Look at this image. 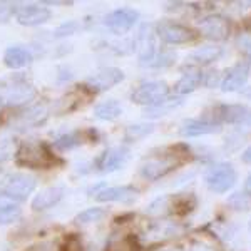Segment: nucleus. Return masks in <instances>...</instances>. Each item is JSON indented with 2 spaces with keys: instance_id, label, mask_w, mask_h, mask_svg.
<instances>
[{
  "instance_id": "1",
  "label": "nucleus",
  "mask_w": 251,
  "mask_h": 251,
  "mask_svg": "<svg viewBox=\"0 0 251 251\" xmlns=\"http://www.w3.org/2000/svg\"><path fill=\"white\" fill-rule=\"evenodd\" d=\"M183 146H171V148H163L157 151L149 152L148 156L143 159V163L139 166V174L148 181H157L161 177L168 176L169 173H173L177 166L184 163V157L189 154L188 149L179 151Z\"/></svg>"
},
{
  "instance_id": "2",
  "label": "nucleus",
  "mask_w": 251,
  "mask_h": 251,
  "mask_svg": "<svg viewBox=\"0 0 251 251\" xmlns=\"http://www.w3.org/2000/svg\"><path fill=\"white\" fill-rule=\"evenodd\" d=\"M15 163L29 169H50L62 164V161L52 152L46 143L32 139L20 143L19 149L15 151Z\"/></svg>"
},
{
  "instance_id": "3",
  "label": "nucleus",
  "mask_w": 251,
  "mask_h": 251,
  "mask_svg": "<svg viewBox=\"0 0 251 251\" xmlns=\"http://www.w3.org/2000/svg\"><path fill=\"white\" fill-rule=\"evenodd\" d=\"M35 96L37 89L22 74H14L0 82V107H20Z\"/></svg>"
},
{
  "instance_id": "4",
  "label": "nucleus",
  "mask_w": 251,
  "mask_h": 251,
  "mask_svg": "<svg viewBox=\"0 0 251 251\" xmlns=\"http://www.w3.org/2000/svg\"><path fill=\"white\" fill-rule=\"evenodd\" d=\"M37 188V179L27 173H10L0 181V196L5 200L25 201Z\"/></svg>"
},
{
  "instance_id": "5",
  "label": "nucleus",
  "mask_w": 251,
  "mask_h": 251,
  "mask_svg": "<svg viewBox=\"0 0 251 251\" xmlns=\"http://www.w3.org/2000/svg\"><path fill=\"white\" fill-rule=\"evenodd\" d=\"M204 184L214 194H225L236 184L238 173L231 163H216L206 169Z\"/></svg>"
},
{
  "instance_id": "6",
  "label": "nucleus",
  "mask_w": 251,
  "mask_h": 251,
  "mask_svg": "<svg viewBox=\"0 0 251 251\" xmlns=\"http://www.w3.org/2000/svg\"><path fill=\"white\" fill-rule=\"evenodd\" d=\"M203 119L216 124L251 126V107L246 104H218L211 109V114Z\"/></svg>"
},
{
  "instance_id": "7",
  "label": "nucleus",
  "mask_w": 251,
  "mask_h": 251,
  "mask_svg": "<svg viewBox=\"0 0 251 251\" xmlns=\"http://www.w3.org/2000/svg\"><path fill=\"white\" fill-rule=\"evenodd\" d=\"M156 25L154 24H144L143 27L137 32L134 39V47L139 57L141 66H151L152 60L157 55V44H156Z\"/></svg>"
},
{
  "instance_id": "8",
  "label": "nucleus",
  "mask_w": 251,
  "mask_h": 251,
  "mask_svg": "<svg viewBox=\"0 0 251 251\" xmlns=\"http://www.w3.org/2000/svg\"><path fill=\"white\" fill-rule=\"evenodd\" d=\"M169 97V86L164 80H149V82L141 84L139 87L134 89L131 94V100L134 104L144 107H151L159 104Z\"/></svg>"
},
{
  "instance_id": "9",
  "label": "nucleus",
  "mask_w": 251,
  "mask_h": 251,
  "mask_svg": "<svg viewBox=\"0 0 251 251\" xmlns=\"http://www.w3.org/2000/svg\"><path fill=\"white\" fill-rule=\"evenodd\" d=\"M156 35L161 39V42L169 44V46H181V44H188L198 39V32L193 30L191 27L177 22H169V20L157 24Z\"/></svg>"
},
{
  "instance_id": "10",
  "label": "nucleus",
  "mask_w": 251,
  "mask_h": 251,
  "mask_svg": "<svg viewBox=\"0 0 251 251\" xmlns=\"http://www.w3.org/2000/svg\"><path fill=\"white\" fill-rule=\"evenodd\" d=\"M126 79L124 72L117 67H104L100 71H97L96 74H92L91 77L84 82V86L92 96L99 94V92H106L109 89H112L117 84H121Z\"/></svg>"
},
{
  "instance_id": "11",
  "label": "nucleus",
  "mask_w": 251,
  "mask_h": 251,
  "mask_svg": "<svg viewBox=\"0 0 251 251\" xmlns=\"http://www.w3.org/2000/svg\"><path fill=\"white\" fill-rule=\"evenodd\" d=\"M139 20V12L131 7H123V9H116L104 17V25L107 27L112 34L124 35L137 24Z\"/></svg>"
},
{
  "instance_id": "12",
  "label": "nucleus",
  "mask_w": 251,
  "mask_h": 251,
  "mask_svg": "<svg viewBox=\"0 0 251 251\" xmlns=\"http://www.w3.org/2000/svg\"><path fill=\"white\" fill-rule=\"evenodd\" d=\"M131 159V151L126 146H116V148H109L96 159V171L107 174L114 173L117 169H123L127 161Z\"/></svg>"
},
{
  "instance_id": "13",
  "label": "nucleus",
  "mask_w": 251,
  "mask_h": 251,
  "mask_svg": "<svg viewBox=\"0 0 251 251\" xmlns=\"http://www.w3.org/2000/svg\"><path fill=\"white\" fill-rule=\"evenodd\" d=\"M200 34L213 42H223L229 37V22L226 17L218 14L206 15L200 20Z\"/></svg>"
},
{
  "instance_id": "14",
  "label": "nucleus",
  "mask_w": 251,
  "mask_h": 251,
  "mask_svg": "<svg viewBox=\"0 0 251 251\" xmlns=\"http://www.w3.org/2000/svg\"><path fill=\"white\" fill-rule=\"evenodd\" d=\"M96 200L100 203H123L132 204L139 198V191L132 186H111V188H100L94 193Z\"/></svg>"
},
{
  "instance_id": "15",
  "label": "nucleus",
  "mask_w": 251,
  "mask_h": 251,
  "mask_svg": "<svg viewBox=\"0 0 251 251\" xmlns=\"http://www.w3.org/2000/svg\"><path fill=\"white\" fill-rule=\"evenodd\" d=\"M250 75V60L234 64L225 72L221 79V92H238L246 86V80Z\"/></svg>"
},
{
  "instance_id": "16",
  "label": "nucleus",
  "mask_w": 251,
  "mask_h": 251,
  "mask_svg": "<svg viewBox=\"0 0 251 251\" xmlns=\"http://www.w3.org/2000/svg\"><path fill=\"white\" fill-rule=\"evenodd\" d=\"M50 10L47 7H42L39 3H24L15 7V19L20 25L35 27L40 24H46L50 19Z\"/></svg>"
},
{
  "instance_id": "17",
  "label": "nucleus",
  "mask_w": 251,
  "mask_h": 251,
  "mask_svg": "<svg viewBox=\"0 0 251 251\" xmlns=\"http://www.w3.org/2000/svg\"><path fill=\"white\" fill-rule=\"evenodd\" d=\"M203 75H204V72L201 71L200 67L184 66L183 75L174 84V94L177 97H184L186 94H191V92H194L203 84Z\"/></svg>"
},
{
  "instance_id": "18",
  "label": "nucleus",
  "mask_w": 251,
  "mask_h": 251,
  "mask_svg": "<svg viewBox=\"0 0 251 251\" xmlns=\"http://www.w3.org/2000/svg\"><path fill=\"white\" fill-rule=\"evenodd\" d=\"M221 124L211 123L206 119H186L179 127V134L183 137H198L221 132Z\"/></svg>"
},
{
  "instance_id": "19",
  "label": "nucleus",
  "mask_w": 251,
  "mask_h": 251,
  "mask_svg": "<svg viewBox=\"0 0 251 251\" xmlns=\"http://www.w3.org/2000/svg\"><path fill=\"white\" fill-rule=\"evenodd\" d=\"M183 233V226L177 221H168V220H161V221H152L151 226L144 231V238L148 241H161L166 238L176 236V234Z\"/></svg>"
},
{
  "instance_id": "20",
  "label": "nucleus",
  "mask_w": 251,
  "mask_h": 251,
  "mask_svg": "<svg viewBox=\"0 0 251 251\" xmlns=\"http://www.w3.org/2000/svg\"><path fill=\"white\" fill-rule=\"evenodd\" d=\"M225 54V49L218 47V46H204L196 49L194 52L186 57V66H193V67H203L209 66V64L220 60Z\"/></svg>"
},
{
  "instance_id": "21",
  "label": "nucleus",
  "mask_w": 251,
  "mask_h": 251,
  "mask_svg": "<svg viewBox=\"0 0 251 251\" xmlns=\"http://www.w3.org/2000/svg\"><path fill=\"white\" fill-rule=\"evenodd\" d=\"M198 206V198L193 193L169 194V214L183 218L191 214Z\"/></svg>"
},
{
  "instance_id": "22",
  "label": "nucleus",
  "mask_w": 251,
  "mask_h": 251,
  "mask_svg": "<svg viewBox=\"0 0 251 251\" xmlns=\"http://www.w3.org/2000/svg\"><path fill=\"white\" fill-rule=\"evenodd\" d=\"M87 141L96 143V131H92V129H89V131H71L59 136L54 141V148L59 149V151H69V149L77 148V146L87 143Z\"/></svg>"
},
{
  "instance_id": "23",
  "label": "nucleus",
  "mask_w": 251,
  "mask_h": 251,
  "mask_svg": "<svg viewBox=\"0 0 251 251\" xmlns=\"http://www.w3.org/2000/svg\"><path fill=\"white\" fill-rule=\"evenodd\" d=\"M66 196V188L64 186H52L44 191H40L37 196L32 200V209L34 211H46L59 203Z\"/></svg>"
},
{
  "instance_id": "24",
  "label": "nucleus",
  "mask_w": 251,
  "mask_h": 251,
  "mask_svg": "<svg viewBox=\"0 0 251 251\" xmlns=\"http://www.w3.org/2000/svg\"><path fill=\"white\" fill-rule=\"evenodd\" d=\"M34 60V55L29 49L22 46H12L3 54V64L9 69H22Z\"/></svg>"
},
{
  "instance_id": "25",
  "label": "nucleus",
  "mask_w": 251,
  "mask_h": 251,
  "mask_svg": "<svg viewBox=\"0 0 251 251\" xmlns=\"http://www.w3.org/2000/svg\"><path fill=\"white\" fill-rule=\"evenodd\" d=\"M184 104V97H166L164 100H161L159 104L151 107H144L143 116L148 117V119H156V117H164L168 116L169 112L176 111L177 107H181Z\"/></svg>"
},
{
  "instance_id": "26",
  "label": "nucleus",
  "mask_w": 251,
  "mask_h": 251,
  "mask_svg": "<svg viewBox=\"0 0 251 251\" xmlns=\"http://www.w3.org/2000/svg\"><path fill=\"white\" fill-rule=\"evenodd\" d=\"M46 119H47V107L44 104H39V106H32L27 111L20 112L17 123L20 127H32V126L44 124Z\"/></svg>"
},
{
  "instance_id": "27",
  "label": "nucleus",
  "mask_w": 251,
  "mask_h": 251,
  "mask_svg": "<svg viewBox=\"0 0 251 251\" xmlns=\"http://www.w3.org/2000/svg\"><path fill=\"white\" fill-rule=\"evenodd\" d=\"M123 114V106L116 99H107L94 107V116L100 121H116Z\"/></svg>"
},
{
  "instance_id": "28",
  "label": "nucleus",
  "mask_w": 251,
  "mask_h": 251,
  "mask_svg": "<svg viewBox=\"0 0 251 251\" xmlns=\"http://www.w3.org/2000/svg\"><path fill=\"white\" fill-rule=\"evenodd\" d=\"M154 129H156V126L151 124V123L132 124V126H129V127L126 129L124 139L127 141V143H136V141L144 139V137H148L149 134H152V132H154Z\"/></svg>"
},
{
  "instance_id": "29",
  "label": "nucleus",
  "mask_w": 251,
  "mask_h": 251,
  "mask_svg": "<svg viewBox=\"0 0 251 251\" xmlns=\"http://www.w3.org/2000/svg\"><path fill=\"white\" fill-rule=\"evenodd\" d=\"M107 216V211L104 208H87L84 211H80L77 216H75V223L77 225H91V223H97V221H102L104 218Z\"/></svg>"
},
{
  "instance_id": "30",
  "label": "nucleus",
  "mask_w": 251,
  "mask_h": 251,
  "mask_svg": "<svg viewBox=\"0 0 251 251\" xmlns=\"http://www.w3.org/2000/svg\"><path fill=\"white\" fill-rule=\"evenodd\" d=\"M22 216V209L14 203H0V226L15 223Z\"/></svg>"
},
{
  "instance_id": "31",
  "label": "nucleus",
  "mask_w": 251,
  "mask_h": 251,
  "mask_svg": "<svg viewBox=\"0 0 251 251\" xmlns=\"http://www.w3.org/2000/svg\"><path fill=\"white\" fill-rule=\"evenodd\" d=\"M107 251H141V246L134 236H123L119 240H112Z\"/></svg>"
},
{
  "instance_id": "32",
  "label": "nucleus",
  "mask_w": 251,
  "mask_h": 251,
  "mask_svg": "<svg viewBox=\"0 0 251 251\" xmlns=\"http://www.w3.org/2000/svg\"><path fill=\"white\" fill-rule=\"evenodd\" d=\"M174 62H176V52H173V50H168V49H164V50L157 52L156 59L152 60V64H151V66H149V67L164 69V67H171Z\"/></svg>"
},
{
  "instance_id": "33",
  "label": "nucleus",
  "mask_w": 251,
  "mask_h": 251,
  "mask_svg": "<svg viewBox=\"0 0 251 251\" xmlns=\"http://www.w3.org/2000/svg\"><path fill=\"white\" fill-rule=\"evenodd\" d=\"M80 29V24L75 22V20H67V22L60 24L57 29L54 30V37L57 39H62V37H67V35H72L75 34Z\"/></svg>"
},
{
  "instance_id": "34",
  "label": "nucleus",
  "mask_w": 251,
  "mask_h": 251,
  "mask_svg": "<svg viewBox=\"0 0 251 251\" xmlns=\"http://www.w3.org/2000/svg\"><path fill=\"white\" fill-rule=\"evenodd\" d=\"M228 203L231 204L233 209H238V211H246V209H250V206H251V198L246 196L245 193H234L233 196L229 198Z\"/></svg>"
},
{
  "instance_id": "35",
  "label": "nucleus",
  "mask_w": 251,
  "mask_h": 251,
  "mask_svg": "<svg viewBox=\"0 0 251 251\" xmlns=\"http://www.w3.org/2000/svg\"><path fill=\"white\" fill-rule=\"evenodd\" d=\"M203 84L208 89H213V87H218L221 84V74L220 71H216V69H211V71H208L206 74L203 75Z\"/></svg>"
},
{
  "instance_id": "36",
  "label": "nucleus",
  "mask_w": 251,
  "mask_h": 251,
  "mask_svg": "<svg viewBox=\"0 0 251 251\" xmlns=\"http://www.w3.org/2000/svg\"><path fill=\"white\" fill-rule=\"evenodd\" d=\"M236 46L240 47V50L243 54H246L248 57H251V32H245V34L238 35Z\"/></svg>"
},
{
  "instance_id": "37",
  "label": "nucleus",
  "mask_w": 251,
  "mask_h": 251,
  "mask_svg": "<svg viewBox=\"0 0 251 251\" xmlns=\"http://www.w3.org/2000/svg\"><path fill=\"white\" fill-rule=\"evenodd\" d=\"M59 251H82V243H80L79 236L71 234V236L66 238V241L59 248Z\"/></svg>"
},
{
  "instance_id": "38",
  "label": "nucleus",
  "mask_w": 251,
  "mask_h": 251,
  "mask_svg": "<svg viewBox=\"0 0 251 251\" xmlns=\"http://www.w3.org/2000/svg\"><path fill=\"white\" fill-rule=\"evenodd\" d=\"M15 7H17V3L0 2V22L2 24L9 22L12 15H15Z\"/></svg>"
},
{
  "instance_id": "39",
  "label": "nucleus",
  "mask_w": 251,
  "mask_h": 251,
  "mask_svg": "<svg viewBox=\"0 0 251 251\" xmlns=\"http://www.w3.org/2000/svg\"><path fill=\"white\" fill-rule=\"evenodd\" d=\"M184 251H214L213 245L201 240H193L188 245H184Z\"/></svg>"
},
{
  "instance_id": "40",
  "label": "nucleus",
  "mask_w": 251,
  "mask_h": 251,
  "mask_svg": "<svg viewBox=\"0 0 251 251\" xmlns=\"http://www.w3.org/2000/svg\"><path fill=\"white\" fill-rule=\"evenodd\" d=\"M241 161H243V163H246V164H251V146H248V148L243 151Z\"/></svg>"
},
{
  "instance_id": "41",
  "label": "nucleus",
  "mask_w": 251,
  "mask_h": 251,
  "mask_svg": "<svg viewBox=\"0 0 251 251\" xmlns=\"http://www.w3.org/2000/svg\"><path fill=\"white\" fill-rule=\"evenodd\" d=\"M246 194L248 198H251V174L248 177H246V181H245V191H243Z\"/></svg>"
},
{
  "instance_id": "42",
  "label": "nucleus",
  "mask_w": 251,
  "mask_h": 251,
  "mask_svg": "<svg viewBox=\"0 0 251 251\" xmlns=\"http://www.w3.org/2000/svg\"><path fill=\"white\" fill-rule=\"evenodd\" d=\"M161 251H184V246H174V248H166Z\"/></svg>"
},
{
  "instance_id": "43",
  "label": "nucleus",
  "mask_w": 251,
  "mask_h": 251,
  "mask_svg": "<svg viewBox=\"0 0 251 251\" xmlns=\"http://www.w3.org/2000/svg\"><path fill=\"white\" fill-rule=\"evenodd\" d=\"M248 233L251 234V218H250V220H248Z\"/></svg>"
}]
</instances>
